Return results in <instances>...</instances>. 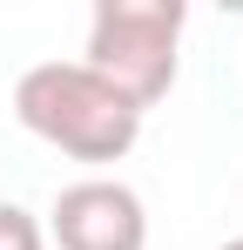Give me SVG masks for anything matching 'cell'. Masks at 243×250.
<instances>
[{
  "instance_id": "cell-1",
  "label": "cell",
  "mask_w": 243,
  "mask_h": 250,
  "mask_svg": "<svg viewBox=\"0 0 243 250\" xmlns=\"http://www.w3.org/2000/svg\"><path fill=\"white\" fill-rule=\"evenodd\" d=\"M14 115L27 135L47 149L75 156V163H122L142 135V108L115 95L95 68L81 61H40L14 82Z\"/></svg>"
},
{
  "instance_id": "cell-4",
  "label": "cell",
  "mask_w": 243,
  "mask_h": 250,
  "mask_svg": "<svg viewBox=\"0 0 243 250\" xmlns=\"http://www.w3.org/2000/svg\"><path fill=\"white\" fill-rule=\"evenodd\" d=\"M0 250H47V230L34 223V209L0 203Z\"/></svg>"
},
{
  "instance_id": "cell-5",
  "label": "cell",
  "mask_w": 243,
  "mask_h": 250,
  "mask_svg": "<svg viewBox=\"0 0 243 250\" xmlns=\"http://www.w3.org/2000/svg\"><path fill=\"white\" fill-rule=\"evenodd\" d=\"M223 250H243V237H230V244H223Z\"/></svg>"
},
{
  "instance_id": "cell-3",
  "label": "cell",
  "mask_w": 243,
  "mask_h": 250,
  "mask_svg": "<svg viewBox=\"0 0 243 250\" xmlns=\"http://www.w3.org/2000/svg\"><path fill=\"white\" fill-rule=\"evenodd\" d=\"M47 237L61 250H149V209L115 176H81L54 196Z\"/></svg>"
},
{
  "instance_id": "cell-2",
  "label": "cell",
  "mask_w": 243,
  "mask_h": 250,
  "mask_svg": "<svg viewBox=\"0 0 243 250\" xmlns=\"http://www.w3.org/2000/svg\"><path fill=\"white\" fill-rule=\"evenodd\" d=\"M182 0H101L88 21V54L81 68H95L101 82L128 95L142 115L176 88V47H182Z\"/></svg>"
}]
</instances>
